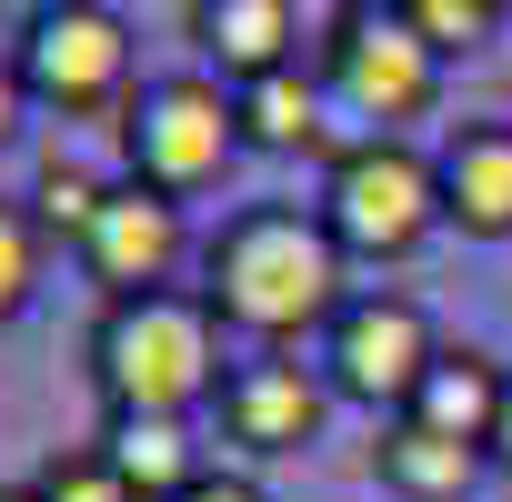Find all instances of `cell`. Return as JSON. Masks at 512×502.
Segmentation results:
<instances>
[{"label": "cell", "instance_id": "obj_15", "mask_svg": "<svg viewBox=\"0 0 512 502\" xmlns=\"http://www.w3.org/2000/svg\"><path fill=\"white\" fill-rule=\"evenodd\" d=\"M482 462L492 452H472V442H452V432H432V422H382V442H372V472H382V492L392 502H472L482 492Z\"/></svg>", "mask_w": 512, "mask_h": 502}, {"label": "cell", "instance_id": "obj_6", "mask_svg": "<svg viewBox=\"0 0 512 502\" xmlns=\"http://www.w3.org/2000/svg\"><path fill=\"white\" fill-rule=\"evenodd\" d=\"M312 71H322L332 111L372 121L382 141H412V121H432V101H442V61L402 31L392 0H352V11H332L322 41H312Z\"/></svg>", "mask_w": 512, "mask_h": 502}, {"label": "cell", "instance_id": "obj_4", "mask_svg": "<svg viewBox=\"0 0 512 502\" xmlns=\"http://www.w3.org/2000/svg\"><path fill=\"white\" fill-rule=\"evenodd\" d=\"M11 71L31 91V111H61V121H121L131 91H141V41L111 0H41L11 41Z\"/></svg>", "mask_w": 512, "mask_h": 502}, {"label": "cell", "instance_id": "obj_17", "mask_svg": "<svg viewBox=\"0 0 512 502\" xmlns=\"http://www.w3.org/2000/svg\"><path fill=\"white\" fill-rule=\"evenodd\" d=\"M392 11H402V31H412L432 61H472V51H492V31H502L492 0H392Z\"/></svg>", "mask_w": 512, "mask_h": 502}, {"label": "cell", "instance_id": "obj_16", "mask_svg": "<svg viewBox=\"0 0 512 502\" xmlns=\"http://www.w3.org/2000/svg\"><path fill=\"white\" fill-rule=\"evenodd\" d=\"M101 201H111V181H101L91 161H71V151H51L41 181H31V221H41V241H61V251H81V231L101 221Z\"/></svg>", "mask_w": 512, "mask_h": 502}, {"label": "cell", "instance_id": "obj_14", "mask_svg": "<svg viewBox=\"0 0 512 502\" xmlns=\"http://www.w3.org/2000/svg\"><path fill=\"white\" fill-rule=\"evenodd\" d=\"M502 392H512V362H492L482 342H442V362H432V372H422V392H412V422H432V432H452V442L492 452Z\"/></svg>", "mask_w": 512, "mask_h": 502}, {"label": "cell", "instance_id": "obj_9", "mask_svg": "<svg viewBox=\"0 0 512 502\" xmlns=\"http://www.w3.org/2000/svg\"><path fill=\"white\" fill-rule=\"evenodd\" d=\"M81 282L101 292V302H141V292H181V262H191V221H181V201H161V191H141V181H111V201H101V221L81 231Z\"/></svg>", "mask_w": 512, "mask_h": 502}, {"label": "cell", "instance_id": "obj_21", "mask_svg": "<svg viewBox=\"0 0 512 502\" xmlns=\"http://www.w3.org/2000/svg\"><path fill=\"white\" fill-rule=\"evenodd\" d=\"M21 131H31V91H21V71H11V61H0V151H11Z\"/></svg>", "mask_w": 512, "mask_h": 502}, {"label": "cell", "instance_id": "obj_23", "mask_svg": "<svg viewBox=\"0 0 512 502\" xmlns=\"http://www.w3.org/2000/svg\"><path fill=\"white\" fill-rule=\"evenodd\" d=\"M0 502H31V482H0Z\"/></svg>", "mask_w": 512, "mask_h": 502}, {"label": "cell", "instance_id": "obj_12", "mask_svg": "<svg viewBox=\"0 0 512 502\" xmlns=\"http://www.w3.org/2000/svg\"><path fill=\"white\" fill-rule=\"evenodd\" d=\"M101 462L131 482V502H181L211 472L191 412H101Z\"/></svg>", "mask_w": 512, "mask_h": 502}, {"label": "cell", "instance_id": "obj_18", "mask_svg": "<svg viewBox=\"0 0 512 502\" xmlns=\"http://www.w3.org/2000/svg\"><path fill=\"white\" fill-rule=\"evenodd\" d=\"M41 262H51V241H41L31 201H0V332L41 302Z\"/></svg>", "mask_w": 512, "mask_h": 502}, {"label": "cell", "instance_id": "obj_19", "mask_svg": "<svg viewBox=\"0 0 512 502\" xmlns=\"http://www.w3.org/2000/svg\"><path fill=\"white\" fill-rule=\"evenodd\" d=\"M31 502H131V482L101 462V442H71L31 472Z\"/></svg>", "mask_w": 512, "mask_h": 502}, {"label": "cell", "instance_id": "obj_7", "mask_svg": "<svg viewBox=\"0 0 512 502\" xmlns=\"http://www.w3.org/2000/svg\"><path fill=\"white\" fill-rule=\"evenodd\" d=\"M432 362H442V332H432V312H422L402 282H362V292L332 312V332H322V382H332V402H352V412H372V422H402Z\"/></svg>", "mask_w": 512, "mask_h": 502}, {"label": "cell", "instance_id": "obj_3", "mask_svg": "<svg viewBox=\"0 0 512 502\" xmlns=\"http://www.w3.org/2000/svg\"><path fill=\"white\" fill-rule=\"evenodd\" d=\"M322 231L342 241V262L352 272H402L412 251L442 231V171H432V151L422 141H382V131H362V141H342L332 161H322Z\"/></svg>", "mask_w": 512, "mask_h": 502}, {"label": "cell", "instance_id": "obj_5", "mask_svg": "<svg viewBox=\"0 0 512 502\" xmlns=\"http://www.w3.org/2000/svg\"><path fill=\"white\" fill-rule=\"evenodd\" d=\"M121 131V181L161 191V201H191L211 191L231 161H241V111L211 71H161L131 91V111L111 121Z\"/></svg>", "mask_w": 512, "mask_h": 502}, {"label": "cell", "instance_id": "obj_20", "mask_svg": "<svg viewBox=\"0 0 512 502\" xmlns=\"http://www.w3.org/2000/svg\"><path fill=\"white\" fill-rule=\"evenodd\" d=\"M181 502H272V492H262V472H241V462H221V472H201V482H191Z\"/></svg>", "mask_w": 512, "mask_h": 502}, {"label": "cell", "instance_id": "obj_2", "mask_svg": "<svg viewBox=\"0 0 512 502\" xmlns=\"http://www.w3.org/2000/svg\"><path fill=\"white\" fill-rule=\"evenodd\" d=\"M221 322L201 292H141L101 302L91 322V392L101 412H211L221 392Z\"/></svg>", "mask_w": 512, "mask_h": 502}, {"label": "cell", "instance_id": "obj_1", "mask_svg": "<svg viewBox=\"0 0 512 502\" xmlns=\"http://www.w3.org/2000/svg\"><path fill=\"white\" fill-rule=\"evenodd\" d=\"M352 262L342 241L322 231V211L302 201H241L221 211V231L201 241V302L221 332L262 342V352H292V342H322L332 312L352 302Z\"/></svg>", "mask_w": 512, "mask_h": 502}, {"label": "cell", "instance_id": "obj_22", "mask_svg": "<svg viewBox=\"0 0 512 502\" xmlns=\"http://www.w3.org/2000/svg\"><path fill=\"white\" fill-rule=\"evenodd\" d=\"M492 462L512 472V392H502V422H492Z\"/></svg>", "mask_w": 512, "mask_h": 502}, {"label": "cell", "instance_id": "obj_10", "mask_svg": "<svg viewBox=\"0 0 512 502\" xmlns=\"http://www.w3.org/2000/svg\"><path fill=\"white\" fill-rule=\"evenodd\" d=\"M181 31H191V51H201V71L221 91L272 81V71L302 61V11H292V0H191Z\"/></svg>", "mask_w": 512, "mask_h": 502}, {"label": "cell", "instance_id": "obj_13", "mask_svg": "<svg viewBox=\"0 0 512 502\" xmlns=\"http://www.w3.org/2000/svg\"><path fill=\"white\" fill-rule=\"evenodd\" d=\"M231 111H241V151H262V161L322 151V161H332V91H322V71H302V61L272 71V81H241Z\"/></svg>", "mask_w": 512, "mask_h": 502}, {"label": "cell", "instance_id": "obj_11", "mask_svg": "<svg viewBox=\"0 0 512 502\" xmlns=\"http://www.w3.org/2000/svg\"><path fill=\"white\" fill-rule=\"evenodd\" d=\"M432 171H442V231L512 241V121H452Z\"/></svg>", "mask_w": 512, "mask_h": 502}, {"label": "cell", "instance_id": "obj_8", "mask_svg": "<svg viewBox=\"0 0 512 502\" xmlns=\"http://www.w3.org/2000/svg\"><path fill=\"white\" fill-rule=\"evenodd\" d=\"M211 422H221V442L241 452V472H251V462H292V452L322 442V422H332V382H322V362L251 352V362L221 372Z\"/></svg>", "mask_w": 512, "mask_h": 502}]
</instances>
